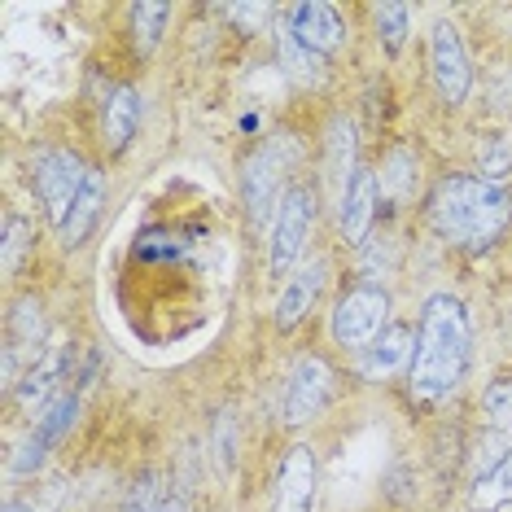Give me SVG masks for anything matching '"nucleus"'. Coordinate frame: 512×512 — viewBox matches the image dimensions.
I'll list each match as a JSON object with an SVG mask.
<instances>
[{
  "mask_svg": "<svg viewBox=\"0 0 512 512\" xmlns=\"http://www.w3.org/2000/svg\"><path fill=\"white\" fill-rule=\"evenodd\" d=\"M469 346H473V329H469V311H464V302L451 298V294L425 298L412 368H407V390H412V399L416 403H442L447 399V394L464 381Z\"/></svg>",
  "mask_w": 512,
  "mask_h": 512,
  "instance_id": "obj_1",
  "label": "nucleus"
},
{
  "mask_svg": "<svg viewBox=\"0 0 512 512\" xmlns=\"http://www.w3.org/2000/svg\"><path fill=\"white\" fill-rule=\"evenodd\" d=\"M429 219L451 246L486 250L504 237L512 219V193L504 184L477 180V176H447L429 193Z\"/></svg>",
  "mask_w": 512,
  "mask_h": 512,
  "instance_id": "obj_2",
  "label": "nucleus"
},
{
  "mask_svg": "<svg viewBox=\"0 0 512 512\" xmlns=\"http://www.w3.org/2000/svg\"><path fill=\"white\" fill-rule=\"evenodd\" d=\"M84 180H88V167L71 149H40V154L31 158V189H36V197L44 202V211H49L57 228L66 224Z\"/></svg>",
  "mask_w": 512,
  "mask_h": 512,
  "instance_id": "obj_3",
  "label": "nucleus"
},
{
  "mask_svg": "<svg viewBox=\"0 0 512 512\" xmlns=\"http://www.w3.org/2000/svg\"><path fill=\"white\" fill-rule=\"evenodd\" d=\"M390 316V294L381 285H351L333 307V337L351 351H368Z\"/></svg>",
  "mask_w": 512,
  "mask_h": 512,
  "instance_id": "obj_4",
  "label": "nucleus"
},
{
  "mask_svg": "<svg viewBox=\"0 0 512 512\" xmlns=\"http://www.w3.org/2000/svg\"><path fill=\"white\" fill-rule=\"evenodd\" d=\"M311 228H316V189H307V184H294V189L281 197V211H276V224H272L267 272L285 276L289 267L298 263V254L307 250Z\"/></svg>",
  "mask_w": 512,
  "mask_h": 512,
  "instance_id": "obj_5",
  "label": "nucleus"
},
{
  "mask_svg": "<svg viewBox=\"0 0 512 512\" xmlns=\"http://www.w3.org/2000/svg\"><path fill=\"white\" fill-rule=\"evenodd\" d=\"M329 399H333V368L320 355H298L294 372H289V386H285V421L307 425L311 416L324 412Z\"/></svg>",
  "mask_w": 512,
  "mask_h": 512,
  "instance_id": "obj_6",
  "label": "nucleus"
},
{
  "mask_svg": "<svg viewBox=\"0 0 512 512\" xmlns=\"http://www.w3.org/2000/svg\"><path fill=\"white\" fill-rule=\"evenodd\" d=\"M316 491H320V469L311 447H289L281 469H276L272 486V512H316Z\"/></svg>",
  "mask_w": 512,
  "mask_h": 512,
  "instance_id": "obj_7",
  "label": "nucleus"
},
{
  "mask_svg": "<svg viewBox=\"0 0 512 512\" xmlns=\"http://www.w3.org/2000/svg\"><path fill=\"white\" fill-rule=\"evenodd\" d=\"M429 62H434V79H438V92L442 101L460 106L473 88V66H469V53H464V40L451 22H438L434 36H429Z\"/></svg>",
  "mask_w": 512,
  "mask_h": 512,
  "instance_id": "obj_8",
  "label": "nucleus"
},
{
  "mask_svg": "<svg viewBox=\"0 0 512 512\" xmlns=\"http://www.w3.org/2000/svg\"><path fill=\"white\" fill-rule=\"evenodd\" d=\"M285 162H289V154L281 141H263L246 158V167H241V197H246V211L254 224H259L267 215V206L276 202V184L285 176Z\"/></svg>",
  "mask_w": 512,
  "mask_h": 512,
  "instance_id": "obj_9",
  "label": "nucleus"
},
{
  "mask_svg": "<svg viewBox=\"0 0 512 512\" xmlns=\"http://www.w3.org/2000/svg\"><path fill=\"white\" fill-rule=\"evenodd\" d=\"M285 18H289L285 31L302 44V49L316 53V57H333L337 49H342L346 27H342V18H337V9L324 5V0H302V5H289Z\"/></svg>",
  "mask_w": 512,
  "mask_h": 512,
  "instance_id": "obj_10",
  "label": "nucleus"
},
{
  "mask_svg": "<svg viewBox=\"0 0 512 512\" xmlns=\"http://www.w3.org/2000/svg\"><path fill=\"white\" fill-rule=\"evenodd\" d=\"M62 381H71V342H53L36 364L27 368V377L18 381V403L22 412H40L44 403H57L62 399Z\"/></svg>",
  "mask_w": 512,
  "mask_h": 512,
  "instance_id": "obj_11",
  "label": "nucleus"
},
{
  "mask_svg": "<svg viewBox=\"0 0 512 512\" xmlns=\"http://www.w3.org/2000/svg\"><path fill=\"white\" fill-rule=\"evenodd\" d=\"M372 219H377V176L368 167L355 171V180L342 189V211H337V224H342V237L351 246H364Z\"/></svg>",
  "mask_w": 512,
  "mask_h": 512,
  "instance_id": "obj_12",
  "label": "nucleus"
},
{
  "mask_svg": "<svg viewBox=\"0 0 512 512\" xmlns=\"http://www.w3.org/2000/svg\"><path fill=\"white\" fill-rule=\"evenodd\" d=\"M320 285H324V263H311L302 267V272H294L281 289V298H276V329H294V324L311 311V302L320 298Z\"/></svg>",
  "mask_w": 512,
  "mask_h": 512,
  "instance_id": "obj_13",
  "label": "nucleus"
},
{
  "mask_svg": "<svg viewBox=\"0 0 512 512\" xmlns=\"http://www.w3.org/2000/svg\"><path fill=\"white\" fill-rule=\"evenodd\" d=\"M412 329L407 324H386V333L377 337V342L364 351V377H390V372H399L403 364L412 368Z\"/></svg>",
  "mask_w": 512,
  "mask_h": 512,
  "instance_id": "obj_14",
  "label": "nucleus"
},
{
  "mask_svg": "<svg viewBox=\"0 0 512 512\" xmlns=\"http://www.w3.org/2000/svg\"><path fill=\"white\" fill-rule=\"evenodd\" d=\"M101 202H106V176H101V171H88V180H84V189H79V197H75L71 215H66V224L57 228L62 232V246H79V241L88 237L92 224H97V215H101Z\"/></svg>",
  "mask_w": 512,
  "mask_h": 512,
  "instance_id": "obj_15",
  "label": "nucleus"
},
{
  "mask_svg": "<svg viewBox=\"0 0 512 512\" xmlns=\"http://www.w3.org/2000/svg\"><path fill=\"white\" fill-rule=\"evenodd\" d=\"M136 127H141V92L136 88H114L106 101V141L114 154H123L132 145Z\"/></svg>",
  "mask_w": 512,
  "mask_h": 512,
  "instance_id": "obj_16",
  "label": "nucleus"
},
{
  "mask_svg": "<svg viewBox=\"0 0 512 512\" xmlns=\"http://www.w3.org/2000/svg\"><path fill=\"white\" fill-rule=\"evenodd\" d=\"M508 504H512V451L504 460H495L469 491V508L473 512H499Z\"/></svg>",
  "mask_w": 512,
  "mask_h": 512,
  "instance_id": "obj_17",
  "label": "nucleus"
},
{
  "mask_svg": "<svg viewBox=\"0 0 512 512\" xmlns=\"http://www.w3.org/2000/svg\"><path fill=\"white\" fill-rule=\"evenodd\" d=\"M324 145H329V180L346 189L359 171L355 167V123L346 119V114H337V119L329 123V141Z\"/></svg>",
  "mask_w": 512,
  "mask_h": 512,
  "instance_id": "obj_18",
  "label": "nucleus"
},
{
  "mask_svg": "<svg viewBox=\"0 0 512 512\" xmlns=\"http://www.w3.org/2000/svg\"><path fill=\"white\" fill-rule=\"evenodd\" d=\"M75 416H79V390L62 394V399H57V403L49 407V412L36 416V434H31V438H36L40 447L49 451V447H57V442L66 438V429L75 425Z\"/></svg>",
  "mask_w": 512,
  "mask_h": 512,
  "instance_id": "obj_19",
  "label": "nucleus"
},
{
  "mask_svg": "<svg viewBox=\"0 0 512 512\" xmlns=\"http://www.w3.org/2000/svg\"><path fill=\"white\" fill-rule=\"evenodd\" d=\"M44 342V307L36 298H22L18 307H14V316H9V346L5 351H14L18 355V346H36Z\"/></svg>",
  "mask_w": 512,
  "mask_h": 512,
  "instance_id": "obj_20",
  "label": "nucleus"
},
{
  "mask_svg": "<svg viewBox=\"0 0 512 512\" xmlns=\"http://www.w3.org/2000/svg\"><path fill=\"white\" fill-rule=\"evenodd\" d=\"M167 477L162 473H141L132 486H127L119 512H162L167 508Z\"/></svg>",
  "mask_w": 512,
  "mask_h": 512,
  "instance_id": "obj_21",
  "label": "nucleus"
},
{
  "mask_svg": "<svg viewBox=\"0 0 512 512\" xmlns=\"http://www.w3.org/2000/svg\"><path fill=\"white\" fill-rule=\"evenodd\" d=\"M171 9L167 5H136L132 9V36H136V53H154V44L162 40Z\"/></svg>",
  "mask_w": 512,
  "mask_h": 512,
  "instance_id": "obj_22",
  "label": "nucleus"
},
{
  "mask_svg": "<svg viewBox=\"0 0 512 512\" xmlns=\"http://www.w3.org/2000/svg\"><path fill=\"white\" fill-rule=\"evenodd\" d=\"M482 412L495 429H512V372L495 377L491 386L482 390Z\"/></svg>",
  "mask_w": 512,
  "mask_h": 512,
  "instance_id": "obj_23",
  "label": "nucleus"
},
{
  "mask_svg": "<svg viewBox=\"0 0 512 512\" xmlns=\"http://www.w3.org/2000/svg\"><path fill=\"white\" fill-rule=\"evenodd\" d=\"M512 171V145L491 136V141L482 145V158H477V180H491V184H504Z\"/></svg>",
  "mask_w": 512,
  "mask_h": 512,
  "instance_id": "obj_24",
  "label": "nucleus"
},
{
  "mask_svg": "<svg viewBox=\"0 0 512 512\" xmlns=\"http://www.w3.org/2000/svg\"><path fill=\"white\" fill-rule=\"evenodd\" d=\"M22 250H31V224H27L22 215H9V219H5V246H0V263H5V276L18 272Z\"/></svg>",
  "mask_w": 512,
  "mask_h": 512,
  "instance_id": "obj_25",
  "label": "nucleus"
},
{
  "mask_svg": "<svg viewBox=\"0 0 512 512\" xmlns=\"http://www.w3.org/2000/svg\"><path fill=\"white\" fill-rule=\"evenodd\" d=\"M416 184V171H412V154L407 149H394L386 158V171H381V189H390L394 197H407Z\"/></svg>",
  "mask_w": 512,
  "mask_h": 512,
  "instance_id": "obj_26",
  "label": "nucleus"
},
{
  "mask_svg": "<svg viewBox=\"0 0 512 512\" xmlns=\"http://www.w3.org/2000/svg\"><path fill=\"white\" fill-rule=\"evenodd\" d=\"M281 53H285V62H289V71H294L298 79H320V66H324V57H316L311 49H302V44L289 36V31H281Z\"/></svg>",
  "mask_w": 512,
  "mask_h": 512,
  "instance_id": "obj_27",
  "label": "nucleus"
},
{
  "mask_svg": "<svg viewBox=\"0 0 512 512\" xmlns=\"http://www.w3.org/2000/svg\"><path fill=\"white\" fill-rule=\"evenodd\" d=\"M377 27L386 36V49L399 53L407 40V5H377Z\"/></svg>",
  "mask_w": 512,
  "mask_h": 512,
  "instance_id": "obj_28",
  "label": "nucleus"
},
{
  "mask_svg": "<svg viewBox=\"0 0 512 512\" xmlns=\"http://www.w3.org/2000/svg\"><path fill=\"white\" fill-rule=\"evenodd\" d=\"M215 442H219V464H224V469H232V460H237V438H232V416H228V412L219 416Z\"/></svg>",
  "mask_w": 512,
  "mask_h": 512,
  "instance_id": "obj_29",
  "label": "nucleus"
},
{
  "mask_svg": "<svg viewBox=\"0 0 512 512\" xmlns=\"http://www.w3.org/2000/svg\"><path fill=\"white\" fill-rule=\"evenodd\" d=\"M44 456H49V451H44V447H40V442H36V438H31V442H27V447H22V456L14 460V473H18V477L36 473V469H40V464H44Z\"/></svg>",
  "mask_w": 512,
  "mask_h": 512,
  "instance_id": "obj_30",
  "label": "nucleus"
},
{
  "mask_svg": "<svg viewBox=\"0 0 512 512\" xmlns=\"http://www.w3.org/2000/svg\"><path fill=\"white\" fill-rule=\"evenodd\" d=\"M5 512H31L27 499H5Z\"/></svg>",
  "mask_w": 512,
  "mask_h": 512,
  "instance_id": "obj_31",
  "label": "nucleus"
},
{
  "mask_svg": "<svg viewBox=\"0 0 512 512\" xmlns=\"http://www.w3.org/2000/svg\"><path fill=\"white\" fill-rule=\"evenodd\" d=\"M162 512H189V504H184V499H167V508Z\"/></svg>",
  "mask_w": 512,
  "mask_h": 512,
  "instance_id": "obj_32",
  "label": "nucleus"
}]
</instances>
